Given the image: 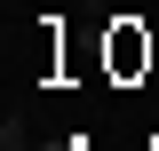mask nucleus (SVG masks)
Returning a JSON list of instances; mask_svg holds the SVG:
<instances>
[{
    "mask_svg": "<svg viewBox=\"0 0 159 151\" xmlns=\"http://www.w3.org/2000/svg\"><path fill=\"white\" fill-rule=\"evenodd\" d=\"M103 64H111V80L151 72V32H143V24H111V32H103Z\"/></svg>",
    "mask_w": 159,
    "mask_h": 151,
    "instance_id": "nucleus-1",
    "label": "nucleus"
}]
</instances>
